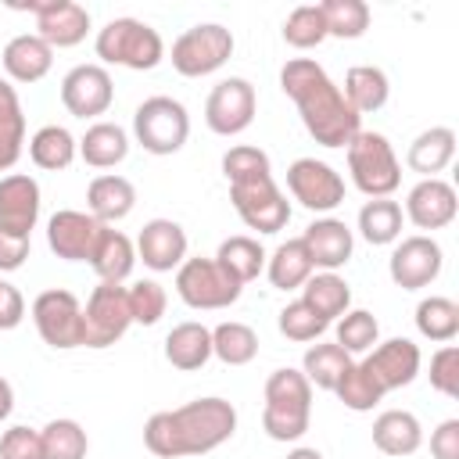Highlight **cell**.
<instances>
[{
  "instance_id": "obj_38",
  "label": "cell",
  "mask_w": 459,
  "mask_h": 459,
  "mask_svg": "<svg viewBox=\"0 0 459 459\" xmlns=\"http://www.w3.org/2000/svg\"><path fill=\"white\" fill-rule=\"evenodd\" d=\"M212 355L226 366H247L258 355V333L255 326L240 323V319H226L219 326H212Z\"/></svg>"
},
{
  "instance_id": "obj_21",
  "label": "cell",
  "mask_w": 459,
  "mask_h": 459,
  "mask_svg": "<svg viewBox=\"0 0 459 459\" xmlns=\"http://www.w3.org/2000/svg\"><path fill=\"white\" fill-rule=\"evenodd\" d=\"M39 204H43V194L29 172L0 176V230L32 237L39 222Z\"/></svg>"
},
{
  "instance_id": "obj_23",
  "label": "cell",
  "mask_w": 459,
  "mask_h": 459,
  "mask_svg": "<svg viewBox=\"0 0 459 459\" xmlns=\"http://www.w3.org/2000/svg\"><path fill=\"white\" fill-rule=\"evenodd\" d=\"M0 65L11 82H39L54 68V47L43 43L36 32H18L4 43Z\"/></svg>"
},
{
  "instance_id": "obj_52",
  "label": "cell",
  "mask_w": 459,
  "mask_h": 459,
  "mask_svg": "<svg viewBox=\"0 0 459 459\" xmlns=\"http://www.w3.org/2000/svg\"><path fill=\"white\" fill-rule=\"evenodd\" d=\"M25 319V298L14 283L0 276V330H14Z\"/></svg>"
},
{
  "instance_id": "obj_22",
  "label": "cell",
  "mask_w": 459,
  "mask_h": 459,
  "mask_svg": "<svg viewBox=\"0 0 459 459\" xmlns=\"http://www.w3.org/2000/svg\"><path fill=\"white\" fill-rule=\"evenodd\" d=\"M136 258L151 273H172L186 262V230L176 219H147L136 237Z\"/></svg>"
},
{
  "instance_id": "obj_37",
  "label": "cell",
  "mask_w": 459,
  "mask_h": 459,
  "mask_svg": "<svg viewBox=\"0 0 459 459\" xmlns=\"http://www.w3.org/2000/svg\"><path fill=\"white\" fill-rule=\"evenodd\" d=\"M416 330L434 344H452L459 333V305L445 294H430L416 305Z\"/></svg>"
},
{
  "instance_id": "obj_41",
  "label": "cell",
  "mask_w": 459,
  "mask_h": 459,
  "mask_svg": "<svg viewBox=\"0 0 459 459\" xmlns=\"http://www.w3.org/2000/svg\"><path fill=\"white\" fill-rule=\"evenodd\" d=\"M333 394H337V402H341L344 409H351V412H369L373 405H380V402H384L380 384L366 373V366H362V362H351V366L341 373V380H337Z\"/></svg>"
},
{
  "instance_id": "obj_40",
  "label": "cell",
  "mask_w": 459,
  "mask_h": 459,
  "mask_svg": "<svg viewBox=\"0 0 459 459\" xmlns=\"http://www.w3.org/2000/svg\"><path fill=\"white\" fill-rule=\"evenodd\" d=\"M39 437H43V455L47 459H86V452H90V437H86L82 423L68 420V416L50 420L39 430Z\"/></svg>"
},
{
  "instance_id": "obj_6",
  "label": "cell",
  "mask_w": 459,
  "mask_h": 459,
  "mask_svg": "<svg viewBox=\"0 0 459 459\" xmlns=\"http://www.w3.org/2000/svg\"><path fill=\"white\" fill-rule=\"evenodd\" d=\"M230 201H233V212L240 215V222L255 233H280L290 222V201L276 186L273 169L230 179Z\"/></svg>"
},
{
  "instance_id": "obj_50",
  "label": "cell",
  "mask_w": 459,
  "mask_h": 459,
  "mask_svg": "<svg viewBox=\"0 0 459 459\" xmlns=\"http://www.w3.org/2000/svg\"><path fill=\"white\" fill-rule=\"evenodd\" d=\"M430 455L434 459H459V420H441L430 430Z\"/></svg>"
},
{
  "instance_id": "obj_17",
  "label": "cell",
  "mask_w": 459,
  "mask_h": 459,
  "mask_svg": "<svg viewBox=\"0 0 459 459\" xmlns=\"http://www.w3.org/2000/svg\"><path fill=\"white\" fill-rule=\"evenodd\" d=\"M362 366L387 394V391L409 387L420 377L423 355H420V344H412L409 337H391V341H377V348L362 355Z\"/></svg>"
},
{
  "instance_id": "obj_11",
  "label": "cell",
  "mask_w": 459,
  "mask_h": 459,
  "mask_svg": "<svg viewBox=\"0 0 459 459\" xmlns=\"http://www.w3.org/2000/svg\"><path fill=\"white\" fill-rule=\"evenodd\" d=\"M82 326H86L82 348H111L115 341H122L126 330L133 326L126 287L122 283H97L82 305Z\"/></svg>"
},
{
  "instance_id": "obj_30",
  "label": "cell",
  "mask_w": 459,
  "mask_h": 459,
  "mask_svg": "<svg viewBox=\"0 0 459 459\" xmlns=\"http://www.w3.org/2000/svg\"><path fill=\"white\" fill-rule=\"evenodd\" d=\"M129 154V133L118 122H93L82 136H79V158L90 169H115L122 165Z\"/></svg>"
},
{
  "instance_id": "obj_53",
  "label": "cell",
  "mask_w": 459,
  "mask_h": 459,
  "mask_svg": "<svg viewBox=\"0 0 459 459\" xmlns=\"http://www.w3.org/2000/svg\"><path fill=\"white\" fill-rule=\"evenodd\" d=\"M11 412H14V387H11L7 377H0V423H4Z\"/></svg>"
},
{
  "instance_id": "obj_36",
  "label": "cell",
  "mask_w": 459,
  "mask_h": 459,
  "mask_svg": "<svg viewBox=\"0 0 459 459\" xmlns=\"http://www.w3.org/2000/svg\"><path fill=\"white\" fill-rule=\"evenodd\" d=\"M215 262L237 280V283H251L258 280V273L265 269V247L247 237V233H237V237H226L215 251Z\"/></svg>"
},
{
  "instance_id": "obj_31",
  "label": "cell",
  "mask_w": 459,
  "mask_h": 459,
  "mask_svg": "<svg viewBox=\"0 0 459 459\" xmlns=\"http://www.w3.org/2000/svg\"><path fill=\"white\" fill-rule=\"evenodd\" d=\"M301 301L323 323H333L351 308V287H348V280L341 273H312L301 283Z\"/></svg>"
},
{
  "instance_id": "obj_24",
  "label": "cell",
  "mask_w": 459,
  "mask_h": 459,
  "mask_svg": "<svg viewBox=\"0 0 459 459\" xmlns=\"http://www.w3.org/2000/svg\"><path fill=\"white\" fill-rule=\"evenodd\" d=\"M136 208V186L118 176V172H104V176H93L90 186H86V212L111 226V222H122L129 212Z\"/></svg>"
},
{
  "instance_id": "obj_10",
  "label": "cell",
  "mask_w": 459,
  "mask_h": 459,
  "mask_svg": "<svg viewBox=\"0 0 459 459\" xmlns=\"http://www.w3.org/2000/svg\"><path fill=\"white\" fill-rule=\"evenodd\" d=\"M32 323H36V333L43 337V344H50L57 351H72V348L86 344L82 301L72 290H65V287H50V290L36 294Z\"/></svg>"
},
{
  "instance_id": "obj_4",
  "label": "cell",
  "mask_w": 459,
  "mask_h": 459,
  "mask_svg": "<svg viewBox=\"0 0 459 459\" xmlns=\"http://www.w3.org/2000/svg\"><path fill=\"white\" fill-rule=\"evenodd\" d=\"M93 50L104 65H118L129 72H151L165 57V39L154 25L140 18H111L104 29H97Z\"/></svg>"
},
{
  "instance_id": "obj_3",
  "label": "cell",
  "mask_w": 459,
  "mask_h": 459,
  "mask_svg": "<svg viewBox=\"0 0 459 459\" xmlns=\"http://www.w3.org/2000/svg\"><path fill=\"white\" fill-rule=\"evenodd\" d=\"M312 423V384L301 369H273L265 377V405L262 430L273 441H301Z\"/></svg>"
},
{
  "instance_id": "obj_35",
  "label": "cell",
  "mask_w": 459,
  "mask_h": 459,
  "mask_svg": "<svg viewBox=\"0 0 459 459\" xmlns=\"http://www.w3.org/2000/svg\"><path fill=\"white\" fill-rule=\"evenodd\" d=\"M402 222H405L402 204L391 197H369L359 208V233L373 247H387V244L402 240Z\"/></svg>"
},
{
  "instance_id": "obj_20",
  "label": "cell",
  "mask_w": 459,
  "mask_h": 459,
  "mask_svg": "<svg viewBox=\"0 0 459 459\" xmlns=\"http://www.w3.org/2000/svg\"><path fill=\"white\" fill-rule=\"evenodd\" d=\"M301 240H305V251H308L316 273H337L355 255V230L333 215L312 219L301 233Z\"/></svg>"
},
{
  "instance_id": "obj_28",
  "label": "cell",
  "mask_w": 459,
  "mask_h": 459,
  "mask_svg": "<svg viewBox=\"0 0 459 459\" xmlns=\"http://www.w3.org/2000/svg\"><path fill=\"white\" fill-rule=\"evenodd\" d=\"M165 359L172 369H183V373L201 369L212 359V330L204 323H194V319L176 323L165 333Z\"/></svg>"
},
{
  "instance_id": "obj_42",
  "label": "cell",
  "mask_w": 459,
  "mask_h": 459,
  "mask_svg": "<svg viewBox=\"0 0 459 459\" xmlns=\"http://www.w3.org/2000/svg\"><path fill=\"white\" fill-rule=\"evenodd\" d=\"M319 11L326 22V36L359 39L369 29V4L366 0H323Z\"/></svg>"
},
{
  "instance_id": "obj_9",
  "label": "cell",
  "mask_w": 459,
  "mask_h": 459,
  "mask_svg": "<svg viewBox=\"0 0 459 459\" xmlns=\"http://www.w3.org/2000/svg\"><path fill=\"white\" fill-rule=\"evenodd\" d=\"M244 283H237L215 258H186L176 269V294L186 308L197 312H215V308H230L240 298Z\"/></svg>"
},
{
  "instance_id": "obj_13",
  "label": "cell",
  "mask_w": 459,
  "mask_h": 459,
  "mask_svg": "<svg viewBox=\"0 0 459 459\" xmlns=\"http://www.w3.org/2000/svg\"><path fill=\"white\" fill-rule=\"evenodd\" d=\"M441 265H445V251L427 233H412V237L394 240V251L387 258L391 283L402 287V290H423V287H430L441 276Z\"/></svg>"
},
{
  "instance_id": "obj_15",
  "label": "cell",
  "mask_w": 459,
  "mask_h": 459,
  "mask_svg": "<svg viewBox=\"0 0 459 459\" xmlns=\"http://www.w3.org/2000/svg\"><path fill=\"white\" fill-rule=\"evenodd\" d=\"M14 7L36 14V36L43 43H50L54 50L79 47L90 32V11L75 0H29V4H14Z\"/></svg>"
},
{
  "instance_id": "obj_34",
  "label": "cell",
  "mask_w": 459,
  "mask_h": 459,
  "mask_svg": "<svg viewBox=\"0 0 459 459\" xmlns=\"http://www.w3.org/2000/svg\"><path fill=\"white\" fill-rule=\"evenodd\" d=\"M25 151V111L11 79H0V172H11Z\"/></svg>"
},
{
  "instance_id": "obj_25",
  "label": "cell",
  "mask_w": 459,
  "mask_h": 459,
  "mask_svg": "<svg viewBox=\"0 0 459 459\" xmlns=\"http://www.w3.org/2000/svg\"><path fill=\"white\" fill-rule=\"evenodd\" d=\"M133 265H136V244L122 230L104 226L90 251V269L100 276V283H126Z\"/></svg>"
},
{
  "instance_id": "obj_32",
  "label": "cell",
  "mask_w": 459,
  "mask_h": 459,
  "mask_svg": "<svg viewBox=\"0 0 459 459\" xmlns=\"http://www.w3.org/2000/svg\"><path fill=\"white\" fill-rule=\"evenodd\" d=\"M29 158L43 172H61V169H68L79 158V140L65 126H57V122L39 126L29 136Z\"/></svg>"
},
{
  "instance_id": "obj_48",
  "label": "cell",
  "mask_w": 459,
  "mask_h": 459,
  "mask_svg": "<svg viewBox=\"0 0 459 459\" xmlns=\"http://www.w3.org/2000/svg\"><path fill=\"white\" fill-rule=\"evenodd\" d=\"M269 169H273L269 154L262 147H251V143H237V147H230L222 154V176H226V183L230 179H240V176H251V172H269Z\"/></svg>"
},
{
  "instance_id": "obj_44",
  "label": "cell",
  "mask_w": 459,
  "mask_h": 459,
  "mask_svg": "<svg viewBox=\"0 0 459 459\" xmlns=\"http://www.w3.org/2000/svg\"><path fill=\"white\" fill-rule=\"evenodd\" d=\"M283 39L287 47L294 50H312L326 39V22H323V11L319 4H301L294 7L287 18H283Z\"/></svg>"
},
{
  "instance_id": "obj_26",
  "label": "cell",
  "mask_w": 459,
  "mask_h": 459,
  "mask_svg": "<svg viewBox=\"0 0 459 459\" xmlns=\"http://www.w3.org/2000/svg\"><path fill=\"white\" fill-rule=\"evenodd\" d=\"M373 445L384 455H394V459L412 455L423 445V423L409 409H384L373 420Z\"/></svg>"
},
{
  "instance_id": "obj_29",
  "label": "cell",
  "mask_w": 459,
  "mask_h": 459,
  "mask_svg": "<svg viewBox=\"0 0 459 459\" xmlns=\"http://www.w3.org/2000/svg\"><path fill=\"white\" fill-rule=\"evenodd\" d=\"M341 93H344V100L351 104V111L362 118V115H373V111H380V108L387 104V97H391V79H387V72L377 68V65H351V68L344 72Z\"/></svg>"
},
{
  "instance_id": "obj_12",
  "label": "cell",
  "mask_w": 459,
  "mask_h": 459,
  "mask_svg": "<svg viewBox=\"0 0 459 459\" xmlns=\"http://www.w3.org/2000/svg\"><path fill=\"white\" fill-rule=\"evenodd\" d=\"M258 111V93L244 75L219 79L204 100V122L219 136H240Z\"/></svg>"
},
{
  "instance_id": "obj_43",
  "label": "cell",
  "mask_w": 459,
  "mask_h": 459,
  "mask_svg": "<svg viewBox=\"0 0 459 459\" xmlns=\"http://www.w3.org/2000/svg\"><path fill=\"white\" fill-rule=\"evenodd\" d=\"M337 323V341L333 344H341L348 355H366V351H373L377 348V341H380V323H377V316L373 312H366V308H348L341 319H333Z\"/></svg>"
},
{
  "instance_id": "obj_47",
  "label": "cell",
  "mask_w": 459,
  "mask_h": 459,
  "mask_svg": "<svg viewBox=\"0 0 459 459\" xmlns=\"http://www.w3.org/2000/svg\"><path fill=\"white\" fill-rule=\"evenodd\" d=\"M430 387L445 398H459V348L455 344H441L430 355Z\"/></svg>"
},
{
  "instance_id": "obj_18",
  "label": "cell",
  "mask_w": 459,
  "mask_h": 459,
  "mask_svg": "<svg viewBox=\"0 0 459 459\" xmlns=\"http://www.w3.org/2000/svg\"><path fill=\"white\" fill-rule=\"evenodd\" d=\"M455 212H459V197H455V186L441 176L434 179H420L409 194H405V219L416 226V230H427V237L434 230H445L455 222Z\"/></svg>"
},
{
  "instance_id": "obj_45",
  "label": "cell",
  "mask_w": 459,
  "mask_h": 459,
  "mask_svg": "<svg viewBox=\"0 0 459 459\" xmlns=\"http://www.w3.org/2000/svg\"><path fill=\"white\" fill-rule=\"evenodd\" d=\"M276 326H280V333L287 337V341H298V344H308V341H319L323 333H326V326L330 323H323L301 298L298 301H287L283 308H280V316H276Z\"/></svg>"
},
{
  "instance_id": "obj_46",
  "label": "cell",
  "mask_w": 459,
  "mask_h": 459,
  "mask_svg": "<svg viewBox=\"0 0 459 459\" xmlns=\"http://www.w3.org/2000/svg\"><path fill=\"white\" fill-rule=\"evenodd\" d=\"M126 298H129V316L140 326H154L169 308V294L158 280H136L133 287H126Z\"/></svg>"
},
{
  "instance_id": "obj_54",
  "label": "cell",
  "mask_w": 459,
  "mask_h": 459,
  "mask_svg": "<svg viewBox=\"0 0 459 459\" xmlns=\"http://www.w3.org/2000/svg\"><path fill=\"white\" fill-rule=\"evenodd\" d=\"M287 459H326L319 448H308V445H298V448H290L287 452Z\"/></svg>"
},
{
  "instance_id": "obj_33",
  "label": "cell",
  "mask_w": 459,
  "mask_h": 459,
  "mask_svg": "<svg viewBox=\"0 0 459 459\" xmlns=\"http://www.w3.org/2000/svg\"><path fill=\"white\" fill-rule=\"evenodd\" d=\"M312 258L305 251L301 237H290L283 244H276L273 255H265V276L276 290H301V283L312 276Z\"/></svg>"
},
{
  "instance_id": "obj_27",
  "label": "cell",
  "mask_w": 459,
  "mask_h": 459,
  "mask_svg": "<svg viewBox=\"0 0 459 459\" xmlns=\"http://www.w3.org/2000/svg\"><path fill=\"white\" fill-rule=\"evenodd\" d=\"M452 158H455V129H448V126L423 129L405 151V165L412 172H420L423 179H434L437 172H445L452 165Z\"/></svg>"
},
{
  "instance_id": "obj_2",
  "label": "cell",
  "mask_w": 459,
  "mask_h": 459,
  "mask_svg": "<svg viewBox=\"0 0 459 459\" xmlns=\"http://www.w3.org/2000/svg\"><path fill=\"white\" fill-rule=\"evenodd\" d=\"M233 434H237V409L219 394L194 398L179 409H161L143 423V445L158 459L204 455L226 445Z\"/></svg>"
},
{
  "instance_id": "obj_39",
  "label": "cell",
  "mask_w": 459,
  "mask_h": 459,
  "mask_svg": "<svg viewBox=\"0 0 459 459\" xmlns=\"http://www.w3.org/2000/svg\"><path fill=\"white\" fill-rule=\"evenodd\" d=\"M351 362H355V359H351L341 344H333V341H319V344H312V348L305 351V359H301V373H305V380H308L312 387H319V391H333L337 380H341V373H344Z\"/></svg>"
},
{
  "instance_id": "obj_49",
  "label": "cell",
  "mask_w": 459,
  "mask_h": 459,
  "mask_svg": "<svg viewBox=\"0 0 459 459\" xmlns=\"http://www.w3.org/2000/svg\"><path fill=\"white\" fill-rule=\"evenodd\" d=\"M0 459H47L43 455V437L32 427H7L0 434Z\"/></svg>"
},
{
  "instance_id": "obj_7",
  "label": "cell",
  "mask_w": 459,
  "mask_h": 459,
  "mask_svg": "<svg viewBox=\"0 0 459 459\" xmlns=\"http://www.w3.org/2000/svg\"><path fill=\"white\" fill-rule=\"evenodd\" d=\"M133 136H136V143L147 154H158V158L176 154L186 143V136H190V115H186L183 100L154 93L143 104H136V111H133Z\"/></svg>"
},
{
  "instance_id": "obj_8",
  "label": "cell",
  "mask_w": 459,
  "mask_h": 459,
  "mask_svg": "<svg viewBox=\"0 0 459 459\" xmlns=\"http://www.w3.org/2000/svg\"><path fill=\"white\" fill-rule=\"evenodd\" d=\"M172 68L183 79H201L219 72L230 57H233V32L219 22H197L190 29H183L172 43Z\"/></svg>"
},
{
  "instance_id": "obj_1",
  "label": "cell",
  "mask_w": 459,
  "mask_h": 459,
  "mask_svg": "<svg viewBox=\"0 0 459 459\" xmlns=\"http://www.w3.org/2000/svg\"><path fill=\"white\" fill-rule=\"evenodd\" d=\"M280 90L294 100L301 126L319 147H348L351 136L362 129V118L351 111L341 86L316 57H290L280 68Z\"/></svg>"
},
{
  "instance_id": "obj_51",
  "label": "cell",
  "mask_w": 459,
  "mask_h": 459,
  "mask_svg": "<svg viewBox=\"0 0 459 459\" xmlns=\"http://www.w3.org/2000/svg\"><path fill=\"white\" fill-rule=\"evenodd\" d=\"M29 247H32V237H18V233L0 230V273L22 269L29 258Z\"/></svg>"
},
{
  "instance_id": "obj_16",
  "label": "cell",
  "mask_w": 459,
  "mask_h": 459,
  "mask_svg": "<svg viewBox=\"0 0 459 459\" xmlns=\"http://www.w3.org/2000/svg\"><path fill=\"white\" fill-rule=\"evenodd\" d=\"M115 100V79L104 65H75L61 79V104L75 118H97Z\"/></svg>"
},
{
  "instance_id": "obj_19",
  "label": "cell",
  "mask_w": 459,
  "mask_h": 459,
  "mask_svg": "<svg viewBox=\"0 0 459 459\" xmlns=\"http://www.w3.org/2000/svg\"><path fill=\"white\" fill-rule=\"evenodd\" d=\"M100 230H104V222H97L90 212L57 208L47 219V247L65 262H90V251H93Z\"/></svg>"
},
{
  "instance_id": "obj_5",
  "label": "cell",
  "mask_w": 459,
  "mask_h": 459,
  "mask_svg": "<svg viewBox=\"0 0 459 459\" xmlns=\"http://www.w3.org/2000/svg\"><path fill=\"white\" fill-rule=\"evenodd\" d=\"M344 151H348V176L359 194L391 197L402 186V161L384 133L359 129Z\"/></svg>"
},
{
  "instance_id": "obj_14",
  "label": "cell",
  "mask_w": 459,
  "mask_h": 459,
  "mask_svg": "<svg viewBox=\"0 0 459 459\" xmlns=\"http://www.w3.org/2000/svg\"><path fill=\"white\" fill-rule=\"evenodd\" d=\"M287 190L290 197L308 212H333L344 201V179L333 165L319 158H298L287 169Z\"/></svg>"
}]
</instances>
